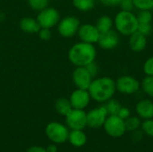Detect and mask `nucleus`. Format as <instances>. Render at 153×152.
<instances>
[{"mask_svg": "<svg viewBox=\"0 0 153 152\" xmlns=\"http://www.w3.org/2000/svg\"><path fill=\"white\" fill-rule=\"evenodd\" d=\"M116 90V82L113 79L101 77L92 80L88 91L93 100L99 103H105L112 99Z\"/></svg>", "mask_w": 153, "mask_h": 152, "instance_id": "nucleus-1", "label": "nucleus"}, {"mask_svg": "<svg viewBox=\"0 0 153 152\" xmlns=\"http://www.w3.org/2000/svg\"><path fill=\"white\" fill-rule=\"evenodd\" d=\"M65 121L67 126L72 130H83L87 126L86 113L83 109L73 108L65 116Z\"/></svg>", "mask_w": 153, "mask_h": 152, "instance_id": "nucleus-7", "label": "nucleus"}, {"mask_svg": "<svg viewBox=\"0 0 153 152\" xmlns=\"http://www.w3.org/2000/svg\"><path fill=\"white\" fill-rule=\"evenodd\" d=\"M117 116H118L120 118H122L123 120H126V119H127V118L131 116V111H130V109H129L128 108H126V107H122V108H120V110H119Z\"/></svg>", "mask_w": 153, "mask_h": 152, "instance_id": "nucleus-34", "label": "nucleus"}, {"mask_svg": "<svg viewBox=\"0 0 153 152\" xmlns=\"http://www.w3.org/2000/svg\"><path fill=\"white\" fill-rule=\"evenodd\" d=\"M108 116V114L105 106L95 108L90 110L88 113H86L87 126L93 128V129L100 128L104 125V123Z\"/></svg>", "mask_w": 153, "mask_h": 152, "instance_id": "nucleus-8", "label": "nucleus"}, {"mask_svg": "<svg viewBox=\"0 0 153 152\" xmlns=\"http://www.w3.org/2000/svg\"><path fill=\"white\" fill-rule=\"evenodd\" d=\"M119 5L121 6L123 11H127V12H132L133 9L134 8V4L133 0H122Z\"/></svg>", "mask_w": 153, "mask_h": 152, "instance_id": "nucleus-32", "label": "nucleus"}, {"mask_svg": "<svg viewBox=\"0 0 153 152\" xmlns=\"http://www.w3.org/2000/svg\"><path fill=\"white\" fill-rule=\"evenodd\" d=\"M104 106H105V108H106V109L108 111V116L117 115L120 108H122V105L120 104V102L117 101V99H110L109 100H108Z\"/></svg>", "mask_w": 153, "mask_h": 152, "instance_id": "nucleus-23", "label": "nucleus"}, {"mask_svg": "<svg viewBox=\"0 0 153 152\" xmlns=\"http://www.w3.org/2000/svg\"><path fill=\"white\" fill-rule=\"evenodd\" d=\"M47 152H57V148L55 144H51V145H48L46 149Z\"/></svg>", "mask_w": 153, "mask_h": 152, "instance_id": "nucleus-38", "label": "nucleus"}, {"mask_svg": "<svg viewBox=\"0 0 153 152\" xmlns=\"http://www.w3.org/2000/svg\"><path fill=\"white\" fill-rule=\"evenodd\" d=\"M77 33H78L80 39L82 42L91 43V44L98 42V39L100 34L98 29L96 28V26L88 24V23L80 26Z\"/></svg>", "mask_w": 153, "mask_h": 152, "instance_id": "nucleus-13", "label": "nucleus"}, {"mask_svg": "<svg viewBox=\"0 0 153 152\" xmlns=\"http://www.w3.org/2000/svg\"><path fill=\"white\" fill-rule=\"evenodd\" d=\"M37 21L41 28L51 29L56 26L60 21V13L54 7H46L39 11Z\"/></svg>", "mask_w": 153, "mask_h": 152, "instance_id": "nucleus-6", "label": "nucleus"}, {"mask_svg": "<svg viewBox=\"0 0 153 152\" xmlns=\"http://www.w3.org/2000/svg\"><path fill=\"white\" fill-rule=\"evenodd\" d=\"M143 71L146 75L153 76V56L150 57L143 65Z\"/></svg>", "mask_w": 153, "mask_h": 152, "instance_id": "nucleus-30", "label": "nucleus"}, {"mask_svg": "<svg viewBox=\"0 0 153 152\" xmlns=\"http://www.w3.org/2000/svg\"><path fill=\"white\" fill-rule=\"evenodd\" d=\"M80 26V21L78 18L74 16H67L59 21L57 30L62 37L71 38L77 33Z\"/></svg>", "mask_w": 153, "mask_h": 152, "instance_id": "nucleus-9", "label": "nucleus"}, {"mask_svg": "<svg viewBox=\"0 0 153 152\" xmlns=\"http://www.w3.org/2000/svg\"><path fill=\"white\" fill-rule=\"evenodd\" d=\"M100 2L102 4L110 6V5H118V4H120L122 0H100Z\"/></svg>", "mask_w": 153, "mask_h": 152, "instance_id": "nucleus-36", "label": "nucleus"}, {"mask_svg": "<svg viewBox=\"0 0 153 152\" xmlns=\"http://www.w3.org/2000/svg\"><path fill=\"white\" fill-rule=\"evenodd\" d=\"M126 132H134L141 128L142 121L139 116H130L127 119L125 120Z\"/></svg>", "mask_w": 153, "mask_h": 152, "instance_id": "nucleus-22", "label": "nucleus"}, {"mask_svg": "<svg viewBox=\"0 0 153 152\" xmlns=\"http://www.w3.org/2000/svg\"><path fill=\"white\" fill-rule=\"evenodd\" d=\"M142 89L145 94L153 98V76L147 75L142 82Z\"/></svg>", "mask_w": 153, "mask_h": 152, "instance_id": "nucleus-24", "label": "nucleus"}, {"mask_svg": "<svg viewBox=\"0 0 153 152\" xmlns=\"http://www.w3.org/2000/svg\"><path fill=\"white\" fill-rule=\"evenodd\" d=\"M72 79L74 85L78 89L88 90L93 80V77L85 66H77L73 72Z\"/></svg>", "mask_w": 153, "mask_h": 152, "instance_id": "nucleus-11", "label": "nucleus"}, {"mask_svg": "<svg viewBox=\"0 0 153 152\" xmlns=\"http://www.w3.org/2000/svg\"><path fill=\"white\" fill-rule=\"evenodd\" d=\"M114 22L117 31L123 35L130 36L138 30L137 17L132 12L122 10L116 15Z\"/></svg>", "mask_w": 153, "mask_h": 152, "instance_id": "nucleus-3", "label": "nucleus"}, {"mask_svg": "<svg viewBox=\"0 0 153 152\" xmlns=\"http://www.w3.org/2000/svg\"><path fill=\"white\" fill-rule=\"evenodd\" d=\"M96 4L95 0H73L74 6L82 12H88L94 8Z\"/></svg>", "mask_w": 153, "mask_h": 152, "instance_id": "nucleus-21", "label": "nucleus"}, {"mask_svg": "<svg viewBox=\"0 0 153 152\" xmlns=\"http://www.w3.org/2000/svg\"><path fill=\"white\" fill-rule=\"evenodd\" d=\"M134 7L139 10H152L153 8V0H133Z\"/></svg>", "mask_w": 153, "mask_h": 152, "instance_id": "nucleus-28", "label": "nucleus"}, {"mask_svg": "<svg viewBox=\"0 0 153 152\" xmlns=\"http://www.w3.org/2000/svg\"><path fill=\"white\" fill-rule=\"evenodd\" d=\"M46 134L48 138L56 144H61L68 141V128L61 123L51 122L46 127Z\"/></svg>", "mask_w": 153, "mask_h": 152, "instance_id": "nucleus-4", "label": "nucleus"}, {"mask_svg": "<svg viewBox=\"0 0 153 152\" xmlns=\"http://www.w3.org/2000/svg\"><path fill=\"white\" fill-rule=\"evenodd\" d=\"M27 152H47L46 149L40 147V146H33V147H30Z\"/></svg>", "mask_w": 153, "mask_h": 152, "instance_id": "nucleus-37", "label": "nucleus"}, {"mask_svg": "<svg viewBox=\"0 0 153 152\" xmlns=\"http://www.w3.org/2000/svg\"><path fill=\"white\" fill-rule=\"evenodd\" d=\"M68 141L73 146L80 148L86 144L87 136L82 130H72L69 132Z\"/></svg>", "mask_w": 153, "mask_h": 152, "instance_id": "nucleus-18", "label": "nucleus"}, {"mask_svg": "<svg viewBox=\"0 0 153 152\" xmlns=\"http://www.w3.org/2000/svg\"><path fill=\"white\" fill-rule=\"evenodd\" d=\"M119 40L120 39L117 32L111 29L104 33L100 34L98 44L100 47L104 49H112L118 45Z\"/></svg>", "mask_w": 153, "mask_h": 152, "instance_id": "nucleus-14", "label": "nucleus"}, {"mask_svg": "<svg viewBox=\"0 0 153 152\" xmlns=\"http://www.w3.org/2000/svg\"><path fill=\"white\" fill-rule=\"evenodd\" d=\"M103 127L107 134L112 138H120L126 132L125 120L120 118L117 115L108 116Z\"/></svg>", "mask_w": 153, "mask_h": 152, "instance_id": "nucleus-5", "label": "nucleus"}, {"mask_svg": "<svg viewBox=\"0 0 153 152\" xmlns=\"http://www.w3.org/2000/svg\"><path fill=\"white\" fill-rule=\"evenodd\" d=\"M143 133L142 132V130H136L134 132H132V140L134 142H140L143 139Z\"/></svg>", "mask_w": 153, "mask_h": 152, "instance_id": "nucleus-35", "label": "nucleus"}, {"mask_svg": "<svg viewBox=\"0 0 153 152\" xmlns=\"http://www.w3.org/2000/svg\"><path fill=\"white\" fill-rule=\"evenodd\" d=\"M91 95L88 90L77 89L72 92L70 96V102L73 108L76 109H84L91 101Z\"/></svg>", "mask_w": 153, "mask_h": 152, "instance_id": "nucleus-12", "label": "nucleus"}, {"mask_svg": "<svg viewBox=\"0 0 153 152\" xmlns=\"http://www.w3.org/2000/svg\"><path fill=\"white\" fill-rule=\"evenodd\" d=\"M55 109L58 114L65 116L73 109V108L69 99L65 98H60L55 103Z\"/></svg>", "mask_w": 153, "mask_h": 152, "instance_id": "nucleus-19", "label": "nucleus"}, {"mask_svg": "<svg viewBox=\"0 0 153 152\" xmlns=\"http://www.w3.org/2000/svg\"><path fill=\"white\" fill-rule=\"evenodd\" d=\"M141 130L143 133V134L153 137V119H145L142 125H141Z\"/></svg>", "mask_w": 153, "mask_h": 152, "instance_id": "nucleus-26", "label": "nucleus"}, {"mask_svg": "<svg viewBox=\"0 0 153 152\" xmlns=\"http://www.w3.org/2000/svg\"><path fill=\"white\" fill-rule=\"evenodd\" d=\"M147 45L146 36L142 34L139 31H135L132 35H130L129 39V47L134 52L143 51Z\"/></svg>", "mask_w": 153, "mask_h": 152, "instance_id": "nucleus-16", "label": "nucleus"}, {"mask_svg": "<svg viewBox=\"0 0 153 152\" xmlns=\"http://www.w3.org/2000/svg\"><path fill=\"white\" fill-rule=\"evenodd\" d=\"M137 116L141 119L153 118V102L150 99H143L139 101L135 108Z\"/></svg>", "mask_w": 153, "mask_h": 152, "instance_id": "nucleus-15", "label": "nucleus"}, {"mask_svg": "<svg viewBox=\"0 0 153 152\" xmlns=\"http://www.w3.org/2000/svg\"><path fill=\"white\" fill-rule=\"evenodd\" d=\"M29 5L35 11H41L48 6L49 0H28Z\"/></svg>", "mask_w": 153, "mask_h": 152, "instance_id": "nucleus-27", "label": "nucleus"}, {"mask_svg": "<svg viewBox=\"0 0 153 152\" xmlns=\"http://www.w3.org/2000/svg\"><path fill=\"white\" fill-rule=\"evenodd\" d=\"M39 37L41 40H49L52 37V32L50 30V29L48 28H41L39 30Z\"/></svg>", "mask_w": 153, "mask_h": 152, "instance_id": "nucleus-29", "label": "nucleus"}, {"mask_svg": "<svg viewBox=\"0 0 153 152\" xmlns=\"http://www.w3.org/2000/svg\"><path fill=\"white\" fill-rule=\"evenodd\" d=\"M116 89L122 94L131 95L139 90L140 83L135 78L129 75H125L117 80Z\"/></svg>", "mask_w": 153, "mask_h": 152, "instance_id": "nucleus-10", "label": "nucleus"}, {"mask_svg": "<svg viewBox=\"0 0 153 152\" xmlns=\"http://www.w3.org/2000/svg\"><path fill=\"white\" fill-rule=\"evenodd\" d=\"M96 48L91 43L79 42L74 44L68 52L69 61L77 66H86L96 58Z\"/></svg>", "mask_w": 153, "mask_h": 152, "instance_id": "nucleus-2", "label": "nucleus"}, {"mask_svg": "<svg viewBox=\"0 0 153 152\" xmlns=\"http://www.w3.org/2000/svg\"><path fill=\"white\" fill-rule=\"evenodd\" d=\"M85 67L87 68V70L89 71V73L91 74V76H92L93 78L96 77L97 74L99 73V67H98L97 64H96L94 61L91 62V64H89L88 65H86Z\"/></svg>", "mask_w": 153, "mask_h": 152, "instance_id": "nucleus-33", "label": "nucleus"}, {"mask_svg": "<svg viewBox=\"0 0 153 152\" xmlns=\"http://www.w3.org/2000/svg\"><path fill=\"white\" fill-rule=\"evenodd\" d=\"M136 17L139 24H149L152 21V13L150 10H140Z\"/></svg>", "mask_w": 153, "mask_h": 152, "instance_id": "nucleus-25", "label": "nucleus"}, {"mask_svg": "<svg viewBox=\"0 0 153 152\" xmlns=\"http://www.w3.org/2000/svg\"><path fill=\"white\" fill-rule=\"evenodd\" d=\"M113 20L108 15H102L99 18L96 23V28L100 31V33H104L112 29Z\"/></svg>", "mask_w": 153, "mask_h": 152, "instance_id": "nucleus-20", "label": "nucleus"}, {"mask_svg": "<svg viewBox=\"0 0 153 152\" xmlns=\"http://www.w3.org/2000/svg\"><path fill=\"white\" fill-rule=\"evenodd\" d=\"M20 28L22 31L26 33H38L41 29L37 19L30 17H24L20 21Z\"/></svg>", "mask_w": 153, "mask_h": 152, "instance_id": "nucleus-17", "label": "nucleus"}, {"mask_svg": "<svg viewBox=\"0 0 153 152\" xmlns=\"http://www.w3.org/2000/svg\"><path fill=\"white\" fill-rule=\"evenodd\" d=\"M152 30V27L151 23H149V24H139L138 25L137 31L141 32L142 34H143L146 37L151 34Z\"/></svg>", "mask_w": 153, "mask_h": 152, "instance_id": "nucleus-31", "label": "nucleus"}]
</instances>
